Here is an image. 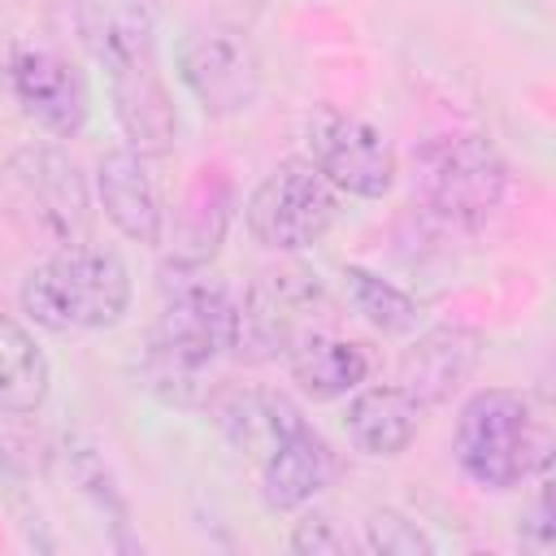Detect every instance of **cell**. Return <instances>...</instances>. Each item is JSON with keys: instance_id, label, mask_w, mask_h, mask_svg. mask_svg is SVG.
Masks as SVG:
<instances>
[{"instance_id": "2", "label": "cell", "mask_w": 556, "mask_h": 556, "mask_svg": "<svg viewBox=\"0 0 556 556\" xmlns=\"http://www.w3.org/2000/svg\"><path fill=\"white\" fill-rule=\"evenodd\" d=\"M161 313L143 348V387L165 404L191 408L208 404L213 387L204 382L208 365L235 352V300L222 282L200 278V269L169 265Z\"/></svg>"}, {"instance_id": "15", "label": "cell", "mask_w": 556, "mask_h": 556, "mask_svg": "<svg viewBox=\"0 0 556 556\" xmlns=\"http://www.w3.org/2000/svg\"><path fill=\"white\" fill-rule=\"evenodd\" d=\"M334 478V452L330 443L300 421L265 460H261V495L269 508L291 513L304 508L308 500H317Z\"/></svg>"}, {"instance_id": "8", "label": "cell", "mask_w": 556, "mask_h": 556, "mask_svg": "<svg viewBox=\"0 0 556 556\" xmlns=\"http://www.w3.org/2000/svg\"><path fill=\"white\" fill-rule=\"evenodd\" d=\"M178 78L208 117H235L261 91V61L235 26H191L178 43Z\"/></svg>"}, {"instance_id": "18", "label": "cell", "mask_w": 556, "mask_h": 556, "mask_svg": "<svg viewBox=\"0 0 556 556\" xmlns=\"http://www.w3.org/2000/svg\"><path fill=\"white\" fill-rule=\"evenodd\" d=\"M213 413H217L222 434H226L239 452H252V456H261V460L304 421V413H300L287 395L261 391V387L226 391V395L213 404Z\"/></svg>"}, {"instance_id": "16", "label": "cell", "mask_w": 556, "mask_h": 556, "mask_svg": "<svg viewBox=\"0 0 556 556\" xmlns=\"http://www.w3.org/2000/svg\"><path fill=\"white\" fill-rule=\"evenodd\" d=\"M421 413L426 408L400 382H387V387L361 382L343 408V430L356 443V452H365V456H400L413 443Z\"/></svg>"}, {"instance_id": "5", "label": "cell", "mask_w": 556, "mask_h": 556, "mask_svg": "<svg viewBox=\"0 0 556 556\" xmlns=\"http://www.w3.org/2000/svg\"><path fill=\"white\" fill-rule=\"evenodd\" d=\"M504 161L478 135H439L413 152V191L447 226L478 230L504 200Z\"/></svg>"}, {"instance_id": "7", "label": "cell", "mask_w": 556, "mask_h": 556, "mask_svg": "<svg viewBox=\"0 0 556 556\" xmlns=\"http://www.w3.org/2000/svg\"><path fill=\"white\" fill-rule=\"evenodd\" d=\"M339 217L334 187L317 174L313 161H282L274 165L243 204V222L252 239L269 252H304L326 239Z\"/></svg>"}, {"instance_id": "14", "label": "cell", "mask_w": 556, "mask_h": 556, "mask_svg": "<svg viewBox=\"0 0 556 556\" xmlns=\"http://www.w3.org/2000/svg\"><path fill=\"white\" fill-rule=\"evenodd\" d=\"M235 217V182L213 165H204L195 174V182L187 187V195L174 208V226H169V265L178 269H204L230 230Z\"/></svg>"}, {"instance_id": "19", "label": "cell", "mask_w": 556, "mask_h": 556, "mask_svg": "<svg viewBox=\"0 0 556 556\" xmlns=\"http://www.w3.org/2000/svg\"><path fill=\"white\" fill-rule=\"evenodd\" d=\"M48 387H52V369L43 348L22 321L0 313V413L9 417L35 413L48 400Z\"/></svg>"}, {"instance_id": "21", "label": "cell", "mask_w": 556, "mask_h": 556, "mask_svg": "<svg viewBox=\"0 0 556 556\" xmlns=\"http://www.w3.org/2000/svg\"><path fill=\"white\" fill-rule=\"evenodd\" d=\"M365 547L378 556H430L434 552V543L417 530V521H408L391 508H378L365 517Z\"/></svg>"}, {"instance_id": "17", "label": "cell", "mask_w": 556, "mask_h": 556, "mask_svg": "<svg viewBox=\"0 0 556 556\" xmlns=\"http://www.w3.org/2000/svg\"><path fill=\"white\" fill-rule=\"evenodd\" d=\"M291 378L308 400H343L369 378V352L352 339L313 330L287 352Z\"/></svg>"}, {"instance_id": "13", "label": "cell", "mask_w": 556, "mask_h": 556, "mask_svg": "<svg viewBox=\"0 0 556 556\" xmlns=\"http://www.w3.org/2000/svg\"><path fill=\"white\" fill-rule=\"evenodd\" d=\"M96 195L104 204V217L135 243H161L165 239V208L161 191L148 174V156L135 148H113L96 165Z\"/></svg>"}, {"instance_id": "22", "label": "cell", "mask_w": 556, "mask_h": 556, "mask_svg": "<svg viewBox=\"0 0 556 556\" xmlns=\"http://www.w3.org/2000/svg\"><path fill=\"white\" fill-rule=\"evenodd\" d=\"M352 547V539L339 530V521L334 517H326V513H308V517H300L295 521V530H291V552H300V556H339V552H348Z\"/></svg>"}, {"instance_id": "20", "label": "cell", "mask_w": 556, "mask_h": 556, "mask_svg": "<svg viewBox=\"0 0 556 556\" xmlns=\"http://www.w3.org/2000/svg\"><path fill=\"white\" fill-rule=\"evenodd\" d=\"M343 282H348L352 308H356L378 334L400 339V334H413V330H417L421 308H417V300L404 295L395 282H387V278H378V274H369V269H361V265H348V269H343Z\"/></svg>"}, {"instance_id": "9", "label": "cell", "mask_w": 556, "mask_h": 556, "mask_svg": "<svg viewBox=\"0 0 556 556\" xmlns=\"http://www.w3.org/2000/svg\"><path fill=\"white\" fill-rule=\"evenodd\" d=\"M304 139H308V161L334 191H348L361 200H378L391 191L395 152L382 139V130H374L369 122L343 109H317L304 126Z\"/></svg>"}, {"instance_id": "4", "label": "cell", "mask_w": 556, "mask_h": 556, "mask_svg": "<svg viewBox=\"0 0 556 556\" xmlns=\"http://www.w3.org/2000/svg\"><path fill=\"white\" fill-rule=\"evenodd\" d=\"M456 465L486 491H508L539 460V426L530 400L508 387H482L456 417Z\"/></svg>"}, {"instance_id": "12", "label": "cell", "mask_w": 556, "mask_h": 556, "mask_svg": "<svg viewBox=\"0 0 556 556\" xmlns=\"http://www.w3.org/2000/svg\"><path fill=\"white\" fill-rule=\"evenodd\" d=\"M478 356H482V334L473 326L460 321L430 326L400 352V387L421 408L447 404L478 369Z\"/></svg>"}, {"instance_id": "6", "label": "cell", "mask_w": 556, "mask_h": 556, "mask_svg": "<svg viewBox=\"0 0 556 556\" xmlns=\"http://www.w3.org/2000/svg\"><path fill=\"white\" fill-rule=\"evenodd\" d=\"M326 287L304 265H278L252 278L243 300H235V356L274 361L287 356L304 334L321 330Z\"/></svg>"}, {"instance_id": "11", "label": "cell", "mask_w": 556, "mask_h": 556, "mask_svg": "<svg viewBox=\"0 0 556 556\" xmlns=\"http://www.w3.org/2000/svg\"><path fill=\"white\" fill-rule=\"evenodd\" d=\"M9 178L22 195V204H30V213H39L43 230L56 243H78L87 239V222H91V200H87V182L78 174V165L48 148H22L9 161Z\"/></svg>"}, {"instance_id": "3", "label": "cell", "mask_w": 556, "mask_h": 556, "mask_svg": "<svg viewBox=\"0 0 556 556\" xmlns=\"http://www.w3.org/2000/svg\"><path fill=\"white\" fill-rule=\"evenodd\" d=\"M130 304V274L113 248L61 243L22 278V308L43 330H104Z\"/></svg>"}, {"instance_id": "1", "label": "cell", "mask_w": 556, "mask_h": 556, "mask_svg": "<svg viewBox=\"0 0 556 556\" xmlns=\"http://www.w3.org/2000/svg\"><path fill=\"white\" fill-rule=\"evenodd\" d=\"M78 35L96 65L109 74V96L117 126L130 148L161 156L174 143L178 117L156 61V13L152 0H78Z\"/></svg>"}, {"instance_id": "10", "label": "cell", "mask_w": 556, "mask_h": 556, "mask_svg": "<svg viewBox=\"0 0 556 556\" xmlns=\"http://www.w3.org/2000/svg\"><path fill=\"white\" fill-rule=\"evenodd\" d=\"M9 87L22 113L56 139H70L91 117V91L83 70L43 43H17L9 56Z\"/></svg>"}]
</instances>
